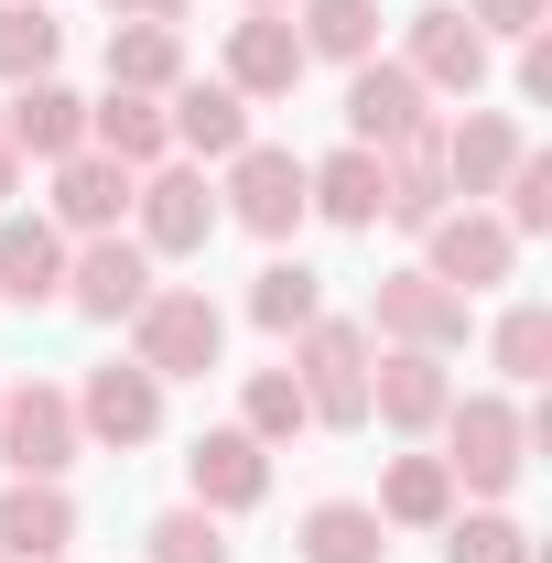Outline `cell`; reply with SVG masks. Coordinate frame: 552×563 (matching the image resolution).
<instances>
[{"label": "cell", "mask_w": 552, "mask_h": 563, "mask_svg": "<svg viewBox=\"0 0 552 563\" xmlns=\"http://www.w3.org/2000/svg\"><path fill=\"white\" fill-rule=\"evenodd\" d=\"M368 357H379V336H368L357 314H314V325L292 336L303 412H314V422H336V433H357V422H368Z\"/></svg>", "instance_id": "6da1fadb"}, {"label": "cell", "mask_w": 552, "mask_h": 563, "mask_svg": "<svg viewBox=\"0 0 552 563\" xmlns=\"http://www.w3.org/2000/svg\"><path fill=\"white\" fill-rule=\"evenodd\" d=\"M131 357L152 379H207L217 357H228V314H217L207 292H185V282H152L131 314Z\"/></svg>", "instance_id": "7a4b0ae2"}, {"label": "cell", "mask_w": 552, "mask_h": 563, "mask_svg": "<svg viewBox=\"0 0 552 563\" xmlns=\"http://www.w3.org/2000/svg\"><path fill=\"white\" fill-rule=\"evenodd\" d=\"M433 433H444V477L477 488V498H509V488H520V466H531V422L509 412L498 390H477V401L455 390V412L433 422Z\"/></svg>", "instance_id": "3957f363"}, {"label": "cell", "mask_w": 552, "mask_h": 563, "mask_svg": "<svg viewBox=\"0 0 552 563\" xmlns=\"http://www.w3.org/2000/svg\"><path fill=\"white\" fill-rule=\"evenodd\" d=\"M131 239L152 250V261H196V250L217 239L207 174H196V163H152V174H141V196H131Z\"/></svg>", "instance_id": "277c9868"}, {"label": "cell", "mask_w": 552, "mask_h": 563, "mask_svg": "<svg viewBox=\"0 0 552 563\" xmlns=\"http://www.w3.org/2000/svg\"><path fill=\"white\" fill-rule=\"evenodd\" d=\"M217 196H228L217 217H239L250 239H292V228H303V152H281V141H239Z\"/></svg>", "instance_id": "5b68a950"}, {"label": "cell", "mask_w": 552, "mask_h": 563, "mask_svg": "<svg viewBox=\"0 0 552 563\" xmlns=\"http://www.w3.org/2000/svg\"><path fill=\"white\" fill-rule=\"evenodd\" d=\"M76 401L55 390V379H22V390H0V466L11 477H66L76 466Z\"/></svg>", "instance_id": "8992f818"}, {"label": "cell", "mask_w": 552, "mask_h": 563, "mask_svg": "<svg viewBox=\"0 0 552 563\" xmlns=\"http://www.w3.org/2000/svg\"><path fill=\"white\" fill-rule=\"evenodd\" d=\"M368 336L455 357V347H466V292H444L433 272H379V292H368Z\"/></svg>", "instance_id": "52a82bcc"}, {"label": "cell", "mask_w": 552, "mask_h": 563, "mask_svg": "<svg viewBox=\"0 0 552 563\" xmlns=\"http://www.w3.org/2000/svg\"><path fill=\"white\" fill-rule=\"evenodd\" d=\"M401 66L422 76V98H466V109H477V87H487V33L455 11V0H422V11H412V44H401Z\"/></svg>", "instance_id": "ba28073f"}, {"label": "cell", "mask_w": 552, "mask_h": 563, "mask_svg": "<svg viewBox=\"0 0 552 563\" xmlns=\"http://www.w3.org/2000/svg\"><path fill=\"white\" fill-rule=\"evenodd\" d=\"M509 261H520V239H509L487 207H444L433 228H422V272L444 282V292H466V303H477L487 282H509Z\"/></svg>", "instance_id": "9c48e42d"}, {"label": "cell", "mask_w": 552, "mask_h": 563, "mask_svg": "<svg viewBox=\"0 0 552 563\" xmlns=\"http://www.w3.org/2000/svg\"><path fill=\"white\" fill-rule=\"evenodd\" d=\"M141 292H152V250H141V239L109 228V239H76L66 250V303L87 314V325H131Z\"/></svg>", "instance_id": "30bf717a"}, {"label": "cell", "mask_w": 552, "mask_h": 563, "mask_svg": "<svg viewBox=\"0 0 552 563\" xmlns=\"http://www.w3.org/2000/svg\"><path fill=\"white\" fill-rule=\"evenodd\" d=\"M433 120V98H422V76L401 55H368V66H346V141L357 152H390V141H412Z\"/></svg>", "instance_id": "8fae6325"}, {"label": "cell", "mask_w": 552, "mask_h": 563, "mask_svg": "<svg viewBox=\"0 0 552 563\" xmlns=\"http://www.w3.org/2000/svg\"><path fill=\"white\" fill-rule=\"evenodd\" d=\"M185 488H196L207 520L261 509V498H272V444H250L239 422H217V433H196V455H185Z\"/></svg>", "instance_id": "7c38bea8"}, {"label": "cell", "mask_w": 552, "mask_h": 563, "mask_svg": "<svg viewBox=\"0 0 552 563\" xmlns=\"http://www.w3.org/2000/svg\"><path fill=\"white\" fill-rule=\"evenodd\" d=\"M76 433H98V444H152L163 433V379L141 368V357H109V368H87V390H76Z\"/></svg>", "instance_id": "4fadbf2b"}, {"label": "cell", "mask_w": 552, "mask_h": 563, "mask_svg": "<svg viewBox=\"0 0 552 563\" xmlns=\"http://www.w3.org/2000/svg\"><path fill=\"white\" fill-rule=\"evenodd\" d=\"M444 412H455V368H444L433 347L368 357V422H390V433H433Z\"/></svg>", "instance_id": "5bb4252c"}, {"label": "cell", "mask_w": 552, "mask_h": 563, "mask_svg": "<svg viewBox=\"0 0 552 563\" xmlns=\"http://www.w3.org/2000/svg\"><path fill=\"white\" fill-rule=\"evenodd\" d=\"M163 131H174L185 163H228V152L250 141V98H239L228 76H174V87H163Z\"/></svg>", "instance_id": "9a60e30c"}, {"label": "cell", "mask_w": 552, "mask_h": 563, "mask_svg": "<svg viewBox=\"0 0 552 563\" xmlns=\"http://www.w3.org/2000/svg\"><path fill=\"white\" fill-rule=\"evenodd\" d=\"M444 207H455V185H444V120H422L412 141H390V152H379V217L422 239Z\"/></svg>", "instance_id": "2e32d148"}, {"label": "cell", "mask_w": 552, "mask_h": 563, "mask_svg": "<svg viewBox=\"0 0 552 563\" xmlns=\"http://www.w3.org/2000/svg\"><path fill=\"white\" fill-rule=\"evenodd\" d=\"M66 553H76L66 477H11L0 488V563H66Z\"/></svg>", "instance_id": "e0dca14e"}, {"label": "cell", "mask_w": 552, "mask_h": 563, "mask_svg": "<svg viewBox=\"0 0 552 563\" xmlns=\"http://www.w3.org/2000/svg\"><path fill=\"white\" fill-rule=\"evenodd\" d=\"M303 33H292V11H250V22H228V87L239 98H292L303 87Z\"/></svg>", "instance_id": "ac0fdd59"}, {"label": "cell", "mask_w": 552, "mask_h": 563, "mask_svg": "<svg viewBox=\"0 0 552 563\" xmlns=\"http://www.w3.org/2000/svg\"><path fill=\"white\" fill-rule=\"evenodd\" d=\"M131 196H141V174L109 163V152H66V163H55V228H66V239H109V228L131 217Z\"/></svg>", "instance_id": "d6986e66"}, {"label": "cell", "mask_w": 552, "mask_h": 563, "mask_svg": "<svg viewBox=\"0 0 552 563\" xmlns=\"http://www.w3.org/2000/svg\"><path fill=\"white\" fill-rule=\"evenodd\" d=\"M0 131H11V152H22V163H66V152H87V98H76V87H55V76H33V87H11Z\"/></svg>", "instance_id": "ffe728a7"}, {"label": "cell", "mask_w": 552, "mask_h": 563, "mask_svg": "<svg viewBox=\"0 0 552 563\" xmlns=\"http://www.w3.org/2000/svg\"><path fill=\"white\" fill-rule=\"evenodd\" d=\"M520 152H531V141H520V120H509V109H466V120L444 131V185L477 207V196H498V174H509Z\"/></svg>", "instance_id": "44dd1931"}, {"label": "cell", "mask_w": 552, "mask_h": 563, "mask_svg": "<svg viewBox=\"0 0 552 563\" xmlns=\"http://www.w3.org/2000/svg\"><path fill=\"white\" fill-rule=\"evenodd\" d=\"M0 303H66V228L0 217Z\"/></svg>", "instance_id": "7402d4cb"}, {"label": "cell", "mask_w": 552, "mask_h": 563, "mask_svg": "<svg viewBox=\"0 0 552 563\" xmlns=\"http://www.w3.org/2000/svg\"><path fill=\"white\" fill-rule=\"evenodd\" d=\"M87 152H109V163H174V131H163V98H131V87H109V98H87Z\"/></svg>", "instance_id": "603a6c76"}, {"label": "cell", "mask_w": 552, "mask_h": 563, "mask_svg": "<svg viewBox=\"0 0 552 563\" xmlns=\"http://www.w3.org/2000/svg\"><path fill=\"white\" fill-rule=\"evenodd\" d=\"M303 217H325V228H379V152H325V163H303Z\"/></svg>", "instance_id": "cb8c5ba5"}, {"label": "cell", "mask_w": 552, "mask_h": 563, "mask_svg": "<svg viewBox=\"0 0 552 563\" xmlns=\"http://www.w3.org/2000/svg\"><path fill=\"white\" fill-rule=\"evenodd\" d=\"M379 531H444L455 520V477H444V455H390V477H379Z\"/></svg>", "instance_id": "d4e9b609"}, {"label": "cell", "mask_w": 552, "mask_h": 563, "mask_svg": "<svg viewBox=\"0 0 552 563\" xmlns=\"http://www.w3.org/2000/svg\"><path fill=\"white\" fill-rule=\"evenodd\" d=\"M292 542H303V563H390V531L368 498H314Z\"/></svg>", "instance_id": "484cf974"}, {"label": "cell", "mask_w": 552, "mask_h": 563, "mask_svg": "<svg viewBox=\"0 0 552 563\" xmlns=\"http://www.w3.org/2000/svg\"><path fill=\"white\" fill-rule=\"evenodd\" d=\"M174 76H185V33H174V22H109V87L163 98Z\"/></svg>", "instance_id": "4316f807"}, {"label": "cell", "mask_w": 552, "mask_h": 563, "mask_svg": "<svg viewBox=\"0 0 552 563\" xmlns=\"http://www.w3.org/2000/svg\"><path fill=\"white\" fill-rule=\"evenodd\" d=\"M66 55V22H55V0H0V87H33V76H55Z\"/></svg>", "instance_id": "83f0119b"}, {"label": "cell", "mask_w": 552, "mask_h": 563, "mask_svg": "<svg viewBox=\"0 0 552 563\" xmlns=\"http://www.w3.org/2000/svg\"><path fill=\"white\" fill-rule=\"evenodd\" d=\"M303 22V55H325V66H368L379 55V0H292Z\"/></svg>", "instance_id": "f1b7e54d"}, {"label": "cell", "mask_w": 552, "mask_h": 563, "mask_svg": "<svg viewBox=\"0 0 552 563\" xmlns=\"http://www.w3.org/2000/svg\"><path fill=\"white\" fill-rule=\"evenodd\" d=\"M314 314H325V272H303V261H261V282H250V325L303 336Z\"/></svg>", "instance_id": "f546056e"}, {"label": "cell", "mask_w": 552, "mask_h": 563, "mask_svg": "<svg viewBox=\"0 0 552 563\" xmlns=\"http://www.w3.org/2000/svg\"><path fill=\"white\" fill-rule=\"evenodd\" d=\"M303 379H292V368H250V390H239V433H250V444H292V433H303Z\"/></svg>", "instance_id": "4dcf8cb0"}, {"label": "cell", "mask_w": 552, "mask_h": 563, "mask_svg": "<svg viewBox=\"0 0 552 563\" xmlns=\"http://www.w3.org/2000/svg\"><path fill=\"white\" fill-rule=\"evenodd\" d=\"M498 196H509V207H498L509 239H542V228H552V152H520V163L498 174Z\"/></svg>", "instance_id": "1f68e13d"}, {"label": "cell", "mask_w": 552, "mask_h": 563, "mask_svg": "<svg viewBox=\"0 0 552 563\" xmlns=\"http://www.w3.org/2000/svg\"><path fill=\"white\" fill-rule=\"evenodd\" d=\"M487 357H498L509 379H552V314H542V303H509L498 336H487Z\"/></svg>", "instance_id": "d6a6232c"}, {"label": "cell", "mask_w": 552, "mask_h": 563, "mask_svg": "<svg viewBox=\"0 0 552 563\" xmlns=\"http://www.w3.org/2000/svg\"><path fill=\"white\" fill-rule=\"evenodd\" d=\"M444 563H531V531L509 509H477V520H444Z\"/></svg>", "instance_id": "836d02e7"}, {"label": "cell", "mask_w": 552, "mask_h": 563, "mask_svg": "<svg viewBox=\"0 0 552 563\" xmlns=\"http://www.w3.org/2000/svg\"><path fill=\"white\" fill-rule=\"evenodd\" d=\"M141 542H152V563H228V531H217L196 498H185V509H163Z\"/></svg>", "instance_id": "e575fe53"}, {"label": "cell", "mask_w": 552, "mask_h": 563, "mask_svg": "<svg viewBox=\"0 0 552 563\" xmlns=\"http://www.w3.org/2000/svg\"><path fill=\"white\" fill-rule=\"evenodd\" d=\"M466 22H477L487 44H498V33L520 44V33H542V22H552V0H466Z\"/></svg>", "instance_id": "d590c367"}, {"label": "cell", "mask_w": 552, "mask_h": 563, "mask_svg": "<svg viewBox=\"0 0 552 563\" xmlns=\"http://www.w3.org/2000/svg\"><path fill=\"white\" fill-rule=\"evenodd\" d=\"M520 98H552V22L520 33Z\"/></svg>", "instance_id": "8d00e7d4"}, {"label": "cell", "mask_w": 552, "mask_h": 563, "mask_svg": "<svg viewBox=\"0 0 552 563\" xmlns=\"http://www.w3.org/2000/svg\"><path fill=\"white\" fill-rule=\"evenodd\" d=\"M120 22H185V0H109Z\"/></svg>", "instance_id": "74e56055"}, {"label": "cell", "mask_w": 552, "mask_h": 563, "mask_svg": "<svg viewBox=\"0 0 552 563\" xmlns=\"http://www.w3.org/2000/svg\"><path fill=\"white\" fill-rule=\"evenodd\" d=\"M0 196H22V152H11V131H0Z\"/></svg>", "instance_id": "f35d334b"}, {"label": "cell", "mask_w": 552, "mask_h": 563, "mask_svg": "<svg viewBox=\"0 0 552 563\" xmlns=\"http://www.w3.org/2000/svg\"><path fill=\"white\" fill-rule=\"evenodd\" d=\"M250 11H292V0H250Z\"/></svg>", "instance_id": "ab89813d"}]
</instances>
